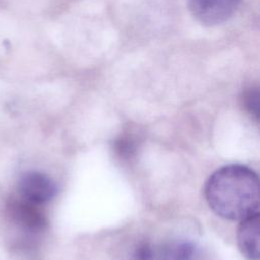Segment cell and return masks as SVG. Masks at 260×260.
<instances>
[{
    "label": "cell",
    "mask_w": 260,
    "mask_h": 260,
    "mask_svg": "<svg viewBox=\"0 0 260 260\" xmlns=\"http://www.w3.org/2000/svg\"><path fill=\"white\" fill-rule=\"evenodd\" d=\"M259 177L243 165H229L216 170L204 187L205 199L218 216L243 220L259 212Z\"/></svg>",
    "instance_id": "obj_1"
},
{
    "label": "cell",
    "mask_w": 260,
    "mask_h": 260,
    "mask_svg": "<svg viewBox=\"0 0 260 260\" xmlns=\"http://www.w3.org/2000/svg\"><path fill=\"white\" fill-rule=\"evenodd\" d=\"M134 257L135 260H196L197 248L192 242L181 239L143 243L137 247Z\"/></svg>",
    "instance_id": "obj_2"
},
{
    "label": "cell",
    "mask_w": 260,
    "mask_h": 260,
    "mask_svg": "<svg viewBox=\"0 0 260 260\" xmlns=\"http://www.w3.org/2000/svg\"><path fill=\"white\" fill-rule=\"evenodd\" d=\"M242 0H189L188 7L194 18L204 25H217L230 19Z\"/></svg>",
    "instance_id": "obj_3"
},
{
    "label": "cell",
    "mask_w": 260,
    "mask_h": 260,
    "mask_svg": "<svg viewBox=\"0 0 260 260\" xmlns=\"http://www.w3.org/2000/svg\"><path fill=\"white\" fill-rule=\"evenodd\" d=\"M57 191L55 181L41 172H26L21 175L18 181L20 197L37 205H43L51 201L56 196Z\"/></svg>",
    "instance_id": "obj_4"
},
{
    "label": "cell",
    "mask_w": 260,
    "mask_h": 260,
    "mask_svg": "<svg viewBox=\"0 0 260 260\" xmlns=\"http://www.w3.org/2000/svg\"><path fill=\"white\" fill-rule=\"evenodd\" d=\"M40 206L19 196L8 201L7 211L15 224L27 232L38 233L42 232L47 225L46 216Z\"/></svg>",
    "instance_id": "obj_5"
},
{
    "label": "cell",
    "mask_w": 260,
    "mask_h": 260,
    "mask_svg": "<svg viewBox=\"0 0 260 260\" xmlns=\"http://www.w3.org/2000/svg\"><path fill=\"white\" fill-rule=\"evenodd\" d=\"M259 212L241 220L237 233V242L242 255L248 260H259Z\"/></svg>",
    "instance_id": "obj_6"
},
{
    "label": "cell",
    "mask_w": 260,
    "mask_h": 260,
    "mask_svg": "<svg viewBox=\"0 0 260 260\" xmlns=\"http://www.w3.org/2000/svg\"><path fill=\"white\" fill-rule=\"evenodd\" d=\"M243 105L245 109L256 119L259 117V89L258 87L248 88L243 93Z\"/></svg>",
    "instance_id": "obj_7"
},
{
    "label": "cell",
    "mask_w": 260,
    "mask_h": 260,
    "mask_svg": "<svg viewBox=\"0 0 260 260\" xmlns=\"http://www.w3.org/2000/svg\"><path fill=\"white\" fill-rule=\"evenodd\" d=\"M135 142L131 137H119L114 142V150L122 157H129L135 151Z\"/></svg>",
    "instance_id": "obj_8"
}]
</instances>
